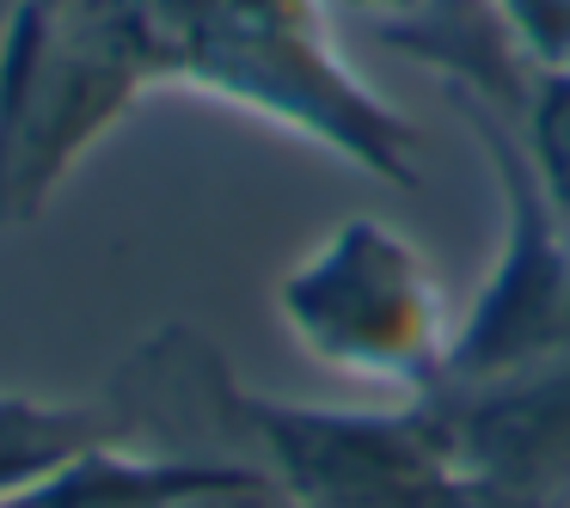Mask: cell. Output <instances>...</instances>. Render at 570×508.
I'll use <instances>...</instances> for the list:
<instances>
[{
    "mask_svg": "<svg viewBox=\"0 0 570 508\" xmlns=\"http://www.w3.org/2000/svg\"><path fill=\"white\" fill-rule=\"evenodd\" d=\"M136 441L111 398H31L0 392V502L50 484L92 447Z\"/></svg>",
    "mask_w": 570,
    "mask_h": 508,
    "instance_id": "ba28073f",
    "label": "cell"
},
{
    "mask_svg": "<svg viewBox=\"0 0 570 508\" xmlns=\"http://www.w3.org/2000/svg\"><path fill=\"white\" fill-rule=\"evenodd\" d=\"M276 312L313 361L350 380L423 392L442 380L454 325L423 251L399 227L356 215L276 282Z\"/></svg>",
    "mask_w": 570,
    "mask_h": 508,
    "instance_id": "3957f363",
    "label": "cell"
},
{
    "mask_svg": "<svg viewBox=\"0 0 570 508\" xmlns=\"http://www.w3.org/2000/svg\"><path fill=\"white\" fill-rule=\"evenodd\" d=\"M472 141L484 148V166L497 178L503 233L472 312L454 325L442 380H491V373L528 368V361L570 349V227L552 209L546 185L533 178L521 136L497 111L472 99H454Z\"/></svg>",
    "mask_w": 570,
    "mask_h": 508,
    "instance_id": "277c9868",
    "label": "cell"
},
{
    "mask_svg": "<svg viewBox=\"0 0 570 508\" xmlns=\"http://www.w3.org/2000/svg\"><path fill=\"white\" fill-rule=\"evenodd\" d=\"M374 38L393 56L430 68L454 99H472L497 111L509 129H521V111L540 80V56L503 13V0H423L411 13H393L374 26Z\"/></svg>",
    "mask_w": 570,
    "mask_h": 508,
    "instance_id": "8992f818",
    "label": "cell"
},
{
    "mask_svg": "<svg viewBox=\"0 0 570 508\" xmlns=\"http://www.w3.org/2000/svg\"><path fill=\"white\" fill-rule=\"evenodd\" d=\"M344 7H362V13L393 19V13H411V7H423V0H344Z\"/></svg>",
    "mask_w": 570,
    "mask_h": 508,
    "instance_id": "7c38bea8",
    "label": "cell"
},
{
    "mask_svg": "<svg viewBox=\"0 0 570 508\" xmlns=\"http://www.w3.org/2000/svg\"><path fill=\"white\" fill-rule=\"evenodd\" d=\"M148 87H173L160 0H0V233L38 221Z\"/></svg>",
    "mask_w": 570,
    "mask_h": 508,
    "instance_id": "6da1fadb",
    "label": "cell"
},
{
    "mask_svg": "<svg viewBox=\"0 0 570 508\" xmlns=\"http://www.w3.org/2000/svg\"><path fill=\"white\" fill-rule=\"evenodd\" d=\"M442 508H570V502H558V496H533V490H509V484H491V478L460 471L454 490L442 496Z\"/></svg>",
    "mask_w": 570,
    "mask_h": 508,
    "instance_id": "8fae6325",
    "label": "cell"
},
{
    "mask_svg": "<svg viewBox=\"0 0 570 508\" xmlns=\"http://www.w3.org/2000/svg\"><path fill=\"white\" fill-rule=\"evenodd\" d=\"M423 398L442 417L460 471L570 502V349L491 380H435Z\"/></svg>",
    "mask_w": 570,
    "mask_h": 508,
    "instance_id": "5b68a950",
    "label": "cell"
},
{
    "mask_svg": "<svg viewBox=\"0 0 570 508\" xmlns=\"http://www.w3.org/2000/svg\"><path fill=\"white\" fill-rule=\"evenodd\" d=\"M160 13L173 87L288 129L374 185H423V129L337 50L325 0H160Z\"/></svg>",
    "mask_w": 570,
    "mask_h": 508,
    "instance_id": "7a4b0ae2",
    "label": "cell"
},
{
    "mask_svg": "<svg viewBox=\"0 0 570 508\" xmlns=\"http://www.w3.org/2000/svg\"><path fill=\"white\" fill-rule=\"evenodd\" d=\"M521 148H528L533 178L546 185L552 209L564 215L570 227V68L564 62H546L540 80H533V99L521 111Z\"/></svg>",
    "mask_w": 570,
    "mask_h": 508,
    "instance_id": "9c48e42d",
    "label": "cell"
},
{
    "mask_svg": "<svg viewBox=\"0 0 570 508\" xmlns=\"http://www.w3.org/2000/svg\"><path fill=\"white\" fill-rule=\"evenodd\" d=\"M271 478L252 459L227 454H178V447H148V441H111L56 471L50 484L13 496L0 508H197L209 496L246 490Z\"/></svg>",
    "mask_w": 570,
    "mask_h": 508,
    "instance_id": "52a82bcc",
    "label": "cell"
},
{
    "mask_svg": "<svg viewBox=\"0 0 570 508\" xmlns=\"http://www.w3.org/2000/svg\"><path fill=\"white\" fill-rule=\"evenodd\" d=\"M503 13L515 19V31L540 62L570 68V0H503Z\"/></svg>",
    "mask_w": 570,
    "mask_h": 508,
    "instance_id": "30bf717a",
    "label": "cell"
}]
</instances>
